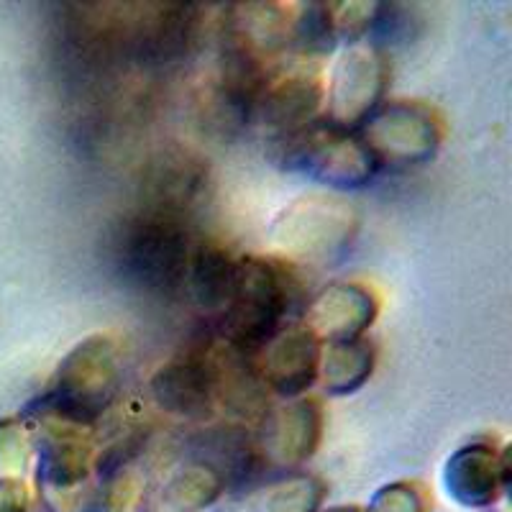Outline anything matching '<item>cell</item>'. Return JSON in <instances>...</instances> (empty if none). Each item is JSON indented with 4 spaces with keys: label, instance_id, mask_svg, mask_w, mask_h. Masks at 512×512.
<instances>
[{
    "label": "cell",
    "instance_id": "obj_1",
    "mask_svg": "<svg viewBox=\"0 0 512 512\" xmlns=\"http://www.w3.org/2000/svg\"><path fill=\"white\" fill-rule=\"evenodd\" d=\"M123 267L144 285L175 290L187 274V239L182 228L164 213L131 223L123 233Z\"/></svg>",
    "mask_w": 512,
    "mask_h": 512
},
{
    "label": "cell",
    "instance_id": "obj_2",
    "mask_svg": "<svg viewBox=\"0 0 512 512\" xmlns=\"http://www.w3.org/2000/svg\"><path fill=\"white\" fill-rule=\"evenodd\" d=\"M282 313V290L269 269L241 267L236 274V287L228 300L233 341L244 349L259 346L274 331Z\"/></svg>",
    "mask_w": 512,
    "mask_h": 512
},
{
    "label": "cell",
    "instance_id": "obj_3",
    "mask_svg": "<svg viewBox=\"0 0 512 512\" xmlns=\"http://www.w3.org/2000/svg\"><path fill=\"white\" fill-rule=\"evenodd\" d=\"M162 405L182 415L205 413L213 392V372L195 359L177 361L162 369L154 382Z\"/></svg>",
    "mask_w": 512,
    "mask_h": 512
}]
</instances>
